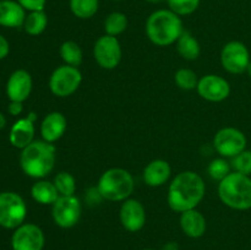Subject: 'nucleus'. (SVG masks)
Wrapping results in <instances>:
<instances>
[{
  "label": "nucleus",
  "mask_w": 251,
  "mask_h": 250,
  "mask_svg": "<svg viewBox=\"0 0 251 250\" xmlns=\"http://www.w3.org/2000/svg\"><path fill=\"white\" fill-rule=\"evenodd\" d=\"M176 50L185 60H196L201 53L200 43L190 32L184 31L176 41Z\"/></svg>",
  "instance_id": "4be33fe9"
},
{
  "label": "nucleus",
  "mask_w": 251,
  "mask_h": 250,
  "mask_svg": "<svg viewBox=\"0 0 251 250\" xmlns=\"http://www.w3.org/2000/svg\"><path fill=\"white\" fill-rule=\"evenodd\" d=\"M207 172L208 175L213 180H217L220 183L222 179H225L232 172V166H230V163L227 159L220 157V158H215L211 161V163L208 164Z\"/></svg>",
  "instance_id": "c85d7f7f"
},
{
  "label": "nucleus",
  "mask_w": 251,
  "mask_h": 250,
  "mask_svg": "<svg viewBox=\"0 0 251 250\" xmlns=\"http://www.w3.org/2000/svg\"><path fill=\"white\" fill-rule=\"evenodd\" d=\"M100 0H70V10L77 19H91L96 15Z\"/></svg>",
  "instance_id": "393cba45"
},
{
  "label": "nucleus",
  "mask_w": 251,
  "mask_h": 250,
  "mask_svg": "<svg viewBox=\"0 0 251 250\" xmlns=\"http://www.w3.org/2000/svg\"><path fill=\"white\" fill-rule=\"evenodd\" d=\"M53 183L60 196L75 195L76 180L73 174L69 172H59L54 178Z\"/></svg>",
  "instance_id": "bb28decb"
},
{
  "label": "nucleus",
  "mask_w": 251,
  "mask_h": 250,
  "mask_svg": "<svg viewBox=\"0 0 251 250\" xmlns=\"http://www.w3.org/2000/svg\"><path fill=\"white\" fill-rule=\"evenodd\" d=\"M127 28V17L123 12L114 11L107 16L104 21L105 34L117 37Z\"/></svg>",
  "instance_id": "a878e982"
},
{
  "label": "nucleus",
  "mask_w": 251,
  "mask_h": 250,
  "mask_svg": "<svg viewBox=\"0 0 251 250\" xmlns=\"http://www.w3.org/2000/svg\"><path fill=\"white\" fill-rule=\"evenodd\" d=\"M27 206L21 195L14 191L0 193V225L6 229H16L24 225Z\"/></svg>",
  "instance_id": "423d86ee"
},
{
  "label": "nucleus",
  "mask_w": 251,
  "mask_h": 250,
  "mask_svg": "<svg viewBox=\"0 0 251 250\" xmlns=\"http://www.w3.org/2000/svg\"><path fill=\"white\" fill-rule=\"evenodd\" d=\"M248 140L244 132L237 127L227 126L218 130L213 139L216 151L223 158H233L240 152L247 150Z\"/></svg>",
  "instance_id": "6e6552de"
},
{
  "label": "nucleus",
  "mask_w": 251,
  "mask_h": 250,
  "mask_svg": "<svg viewBox=\"0 0 251 250\" xmlns=\"http://www.w3.org/2000/svg\"><path fill=\"white\" fill-rule=\"evenodd\" d=\"M66 129H68V120L63 113H48L41 123L42 139L47 142L54 144L63 137Z\"/></svg>",
  "instance_id": "dca6fc26"
},
{
  "label": "nucleus",
  "mask_w": 251,
  "mask_h": 250,
  "mask_svg": "<svg viewBox=\"0 0 251 250\" xmlns=\"http://www.w3.org/2000/svg\"><path fill=\"white\" fill-rule=\"evenodd\" d=\"M114 1H120V0H114Z\"/></svg>",
  "instance_id": "a19ab883"
},
{
  "label": "nucleus",
  "mask_w": 251,
  "mask_h": 250,
  "mask_svg": "<svg viewBox=\"0 0 251 250\" xmlns=\"http://www.w3.org/2000/svg\"><path fill=\"white\" fill-rule=\"evenodd\" d=\"M167 4L178 16H188L198 10L200 0H167Z\"/></svg>",
  "instance_id": "c756f323"
},
{
  "label": "nucleus",
  "mask_w": 251,
  "mask_h": 250,
  "mask_svg": "<svg viewBox=\"0 0 251 250\" xmlns=\"http://www.w3.org/2000/svg\"><path fill=\"white\" fill-rule=\"evenodd\" d=\"M26 10L15 0H0V26L19 28L24 26Z\"/></svg>",
  "instance_id": "6ab92c4d"
},
{
  "label": "nucleus",
  "mask_w": 251,
  "mask_h": 250,
  "mask_svg": "<svg viewBox=\"0 0 251 250\" xmlns=\"http://www.w3.org/2000/svg\"><path fill=\"white\" fill-rule=\"evenodd\" d=\"M9 51H10L9 42H7V39L5 38L2 34H0V60L6 58V56L9 55Z\"/></svg>",
  "instance_id": "72a5a7b5"
},
{
  "label": "nucleus",
  "mask_w": 251,
  "mask_h": 250,
  "mask_svg": "<svg viewBox=\"0 0 251 250\" xmlns=\"http://www.w3.org/2000/svg\"><path fill=\"white\" fill-rule=\"evenodd\" d=\"M97 188L104 200L123 202L134 193L135 180L132 174L124 168H109L100 176Z\"/></svg>",
  "instance_id": "39448f33"
},
{
  "label": "nucleus",
  "mask_w": 251,
  "mask_h": 250,
  "mask_svg": "<svg viewBox=\"0 0 251 250\" xmlns=\"http://www.w3.org/2000/svg\"><path fill=\"white\" fill-rule=\"evenodd\" d=\"M19 4L27 11H43L47 0H17Z\"/></svg>",
  "instance_id": "2f4dec72"
},
{
  "label": "nucleus",
  "mask_w": 251,
  "mask_h": 250,
  "mask_svg": "<svg viewBox=\"0 0 251 250\" xmlns=\"http://www.w3.org/2000/svg\"><path fill=\"white\" fill-rule=\"evenodd\" d=\"M247 73H248V75H249V76H250V77H251V60H250L249 65H248V69H247Z\"/></svg>",
  "instance_id": "58836bf2"
},
{
  "label": "nucleus",
  "mask_w": 251,
  "mask_h": 250,
  "mask_svg": "<svg viewBox=\"0 0 251 250\" xmlns=\"http://www.w3.org/2000/svg\"><path fill=\"white\" fill-rule=\"evenodd\" d=\"M172 168L171 164L164 159H153L150 162L144 169L142 178L149 186L158 188L164 185L171 178Z\"/></svg>",
  "instance_id": "a211bd4d"
},
{
  "label": "nucleus",
  "mask_w": 251,
  "mask_h": 250,
  "mask_svg": "<svg viewBox=\"0 0 251 250\" xmlns=\"http://www.w3.org/2000/svg\"><path fill=\"white\" fill-rule=\"evenodd\" d=\"M82 82V74L75 66L61 65L51 73L49 77V90L54 96L60 98L74 95Z\"/></svg>",
  "instance_id": "0eeeda50"
},
{
  "label": "nucleus",
  "mask_w": 251,
  "mask_h": 250,
  "mask_svg": "<svg viewBox=\"0 0 251 250\" xmlns=\"http://www.w3.org/2000/svg\"><path fill=\"white\" fill-rule=\"evenodd\" d=\"M174 80H176V86L184 91L195 90L199 83V78L195 71L186 68L179 69L174 75Z\"/></svg>",
  "instance_id": "cd10ccee"
},
{
  "label": "nucleus",
  "mask_w": 251,
  "mask_h": 250,
  "mask_svg": "<svg viewBox=\"0 0 251 250\" xmlns=\"http://www.w3.org/2000/svg\"><path fill=\"white\" fill-rule=\"evenodd\" d=\"M144 250H154V249H144Z\"/></svg>",
  "instance_id": "ea45409f"
},
{
  "label": "nucleus",
  "mask_w": 251,
  "mask_h": 250,
  "mask_svg": "<svg viewBox=\"0 0 251 250\" xmlns=\"http://www.w3.org/2000/svg\"><path fill=\"white\" fill-rule=\"evenodd\" d=\"M179 223H180V228L184 234L190 238H195V239L202 237L207 227L205 216L196 208L180 213Z\"/></svg>",
  "instance_id": "aec40b11"
},
{
  "label": "nucleus",
  "mask_w": 251,
  "mask_h": 250,
  "mask_svg": "<svg viewBox=\"0 0 251 250\" xmlns=\"http://www.w3.org/2000/svg\"><path fill=\"white\" fill-rule=\"evenodd\" d=\"M162 250H179V245L176 242H169L163 245Z\"/></svg>",
  "instance_id": "c9c22d12"
},
{
  "label": "nucleus",
  "mask_w": 251,
  "mask_h": 250,
  "mask_svg": "<svg viewBox=\"0 0 251 250\" xmlns=\"http://www.w3.org/2000/svg\"><path fill=\"white\" fill-rule=\"evenodd\" d=\"M44 243L43 230L34 223H24L14 230L11 237L12 250H43Z\"/></svg>",
  "instance_id": "f8f14e48"
},
{
  "label": "nucleus",
  "mask_w": 251,
  "mask_h": 250,
  "mask_svg": "<svg viewBox=\"0 0 251 250\" xmlns=\"http://www.w3.org/2000/svg\"><path fill=\"white\" fill-rule=\"evenodd\" d=\"M31 196L36 202L41 205H53L60 195L53 181L41 179L32 185Z\"/></svg>",
  "instance_id": "412c9836"
},
{
  "label": "nucleus",
  "mask_w": 251,
  "mask_h": 250,
  "mask_svg": "<svg viewBox=\"0 0 251 250\" xmlns=\"http://www.w3.org/2000/svg\"><path fill=\"white\" fill-rule=\"evenodd\" d=\"M122 225L127 232H139L146 223V210L144 205L136 199H127L123 201L119 211Z\"/></svg>",
  "instance_id": "4468645a"
},
{
  "label": "nucleus",
  "mask_w": 251,
  "mask_h": 250,
  "mask_svg": "<svg viewBox=\"0 0 251 250\" xmlns=\"http://www.w3.org/2000/svg\"><path fill=\"white\" fill-rule=\"evenodd\" d=\"M7 110H9V113L11 115L17 117V115H20L22 112H24V105H22V102H12V100H10V104L9 107H7Z\"/></svg>",
  "instance_id": "f704fd0d"
},
{
  "label": "nucleus",
  "mask_w": 251,
  "mask_h": 250,
  "mask_svg": "<svg viewBox=\"0 0 251 250\" xmlns=\"http://www.w3.org/2000/svg\"><path fill=\"white\" fill-rule=\"evenodd\" d=\"M122 46L117 37L104 34L96 41L93 46V56L98 65L105 70H113L122 60Z\"/></svg>",
  "instance_id": "9b49d317"
},
{
  "label": "nucleus",
  "mask_w": 251,
  "mask_h": 250,
  "mask_svg": "<svg viewBox=\"0 0 251 250\" xmlns=\"http://www.w3.org/2000/svg\"><path fill=\"white\" fill-rule=\"evenodd\" d=\"M5 125H6V119H5V117L2 113H0V130L4 129Z\"/></svg>",
  "instance_id": "e433bc0d"
},
{
  "label": "nucleus",
  "mask_w": 251,
  "mask_h": 250,
  "mask_svg": "<svg viewBox=\"0 0 251 250\" xmlns=\"http://www.w3.org/2000/svg\"><path fill=\"white\" fill-rule=\"evenodd\" d=\"M56 161V149L44 140H34L21 150L20 166L26 175L43 179L51 173Z\"/></svg>",
  "instance_id": "f03ea898"
},
{
  "label": "nucleus",
  "mask_w": 251,
  "mask_h": 250,
  "mask_svg": "<svg viewBox=\"0 0 251 250\" xmlns=\"http://www.w3.org/2000/svg\"><path fill=\"white\" fill-rule=\"evenodd\" d=\"M233 171L238 172V173L245 174V175H251V151L250 150H244L233 157L232 162H230Z\"/></svg>",
  "instance_id": "7c9ffc66"
},
{
  "label": "nucleus",
  "mask_w": 251,
  "mask_h": 250,
  "mask_svg": "<svg viewBox=\"0 0 251 250\" xmlns=\"http://www.w3.org/2000/svg\"><path fill=\"white\" fill-rule=\"evenodd\" d=\"M34 132H36V129H34L33 120L29 119L28 117L21 118L10 129V144L16 149L24 150L34 141Z\"/></svg>",
  "instance_id": "f3484780"
},
{
  "label": "nucleus",
  "mask_w": 251,
  "mask_h": 250,
  "mask_svg": "<svg viewBox=\"0 0 251 250\" xmlns=\"http://www.w3.org/2000/svg\"><path fill=\"white\" fill-rule=\"evenodd\" d=\"M185 31L180 16L169 9H159L152 12L146 21V34L150 41L158 47L176 43Z\"/></svg>",
  "instance_id": "7ed1b4c3"
},
{
  "label": "nucleus",
  "mask_w": 251,
  "mask_h": 250,
  "mask_svg": "<svg viewBox=\"0 0 251 250\" xmlns=\"http://www.w3.org/2000/svg\"><path fill=\"white\" fill-rule=\"evenodd\" d=\"M86 201H87L90 205H98V203H100L102 201H104V199L102 198L97 186H93V188H90L86 191Z\"/></svg>",
  "instance_id": "473e14b6"
},
{
  "label": "nucleus",
  "mask_w": 251,
  "mask_h": 250,
  "mask_svg": "<svg viewBox=\"0 0 251 250\" xmlns=\"http://www.w3.org/2000/svg\"><path fill=\"white\" fill-rule=\"evenodd\" d=\"M147 2H150V4H159V2H162L163 0H146Z\"/></svg>",
  "instance_id": "4c0bfd02"
},
{
  "label": "nucleus",
  "mask_w": 251,
  "mask_h": 250,
  "mask_svg": "<svg viewBox=\"0 0 251 250\" xmlns=\"http://www.w3.org/2000/svg\"><path fill=\"white\" fill-rule=\"evenodd\" d=\"M218 196L227 207L238 211L251 208V178L250 175L230 172L218 183Z\"/></svg>",
  "instance_id": "20e7f679"
},
{
  "label": "nucleus",
  "mask_w": 251,
  "mask_h": 250,
  "mask_svg": "<svg viewBox=\"0 0 251 250\" xmlns=\"http://www.w3.org/2000/svg\"><path fill=\"white\" fill-rule=\"evenodd\" d=\"M33 87L32 77L28 71L20 69L10 75L6 83V95L12 102L24 103L29 97Z\"/></svg>",
  "instance_id": "2eb2a0df"
},
{
  "label": "nucleus",
  "mask_w": 251,
  "mask_h": 250,
  "mask_svg": "<svg viewBox=\"0 0 251 250\" xmlns=\"http://www.w3.org/2000/svg\"><path fill=\"white\" fill-rule=\"evenodd\" d=\"M82 206L75 195L59 196L51 205V217L58 227L68 229L76 225L80 221Z\"/></svg>",
  "instance_id": "1a4fd4ad"
},
{
  "label": "nucleus",
  "mask_w": 251,
  "mask_h": 250,
  "mask_svg": "<svg viewBox=\"0 0 251 250\" xmlns=\"http://www.w3.org/2000/svg\"><path fill=\"white\" fill-rule=\"evenodd\" d=\"M60 56L66 65L77 68L81 65L83 59V53L81 47L74 41H66L60 46Z\"/></svg>",
  "instance_id": "b1692460"
},
{
  "label": "nucleus",
  "mask_w": 251,
  "mask_h": 250,
  "mask_svg": "<svg viewBox=\"0 0 251 250\" xmlns=\"http://www.w3.org/2000/svg\"><path fill=\"white\" fill-rule=\"evenodd\" d=\"M250 63V53L244 43L239 41H230L225 44L221 50V64L227 73L240 75L247 73Z\"/></svg>",
  "instance_id": "9d476101"
},
{
  "label": "nucleus",
  "mask_w": 251,
  "mask_h": 250,
  "mask_svg": "<svg viewBox=\"0 0 251 250\" xmlns=\"http://www.w3.org/2000/svg\"><path fill=\"white\" fill-rule=\"evenodd\" d=\"M196 91L201 98L208 102H222L229 97L230 85L222 76L208 74L199 78Z\"/></svg>",
  "instance_id": "ddd939ff"
},
{
  "label": "nucleus",
  "mask_w": 251,
  "mask_h": 250,
  "mask_svg": "<svg viewBox=\"0 0 251 250\" xmlns=\"http://www.w3.org/2000/svg\"><path fill=\"white\" fill-rule=\"evenodd\" d=\"M48 26V16L43 11H31L26 15L24 22V29L29 36H39L46 31Z\"/></svg>",
  "instance_id": "5701e85b"
},
{
  "label": "nucleus",
  "mask_w": 251,
  "mask_h": 250,
  "mask_svg": "<svg viewBox=\"0 0 251 250\" xmlns=\"http://www.w3.org/2000/svg\"><path fill=\"white\" fill-rule=\"evenodd\" d=\"M205 193V181L200 174L193 171L180 172L169 185L167 202L174 212L183 213L198 207Z\"/></svg>",
  "instance_id": "f257e3e1"
}]
</instances>
